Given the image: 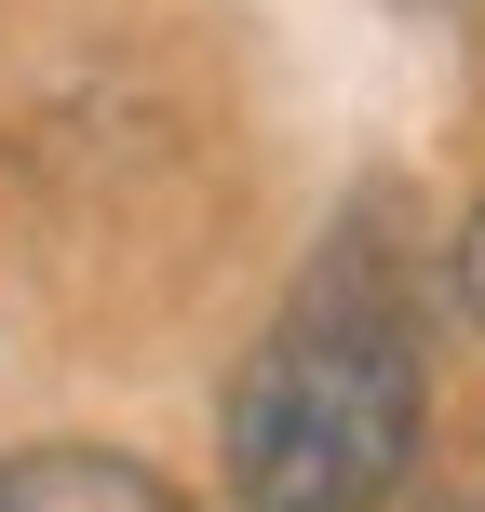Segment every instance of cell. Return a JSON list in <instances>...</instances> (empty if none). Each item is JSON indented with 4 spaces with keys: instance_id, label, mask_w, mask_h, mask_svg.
<instances>
[{
    "instance_id": "1",
    "label": "cell",
    "mask_w": 485,
    "mask_h": 512,
    "mask_svg": "<svg viewBox=\"0 0 485 512\" xmlns=\"http://www.w3.org/2000/svg\"><path fill=\"white\" fill-rule=\"evenodd\" d=\"M432 432V351L391 283L324 270L270 337L230 364L216 472L243 512H378Z\"/></svg>"
},
{
    "instance_id": "2",
    "label": "cell",
    "mask_w": 485,
    "mask_h": 512,
    "mask_svg": "<svg viewBox=\"0 0 485 512\" xmlns=\"http://www.w3.org/2000/svg\"><path fill=\"white\" fill-rule=\"evenodd\" d=\"M0 512H203L162 459H135V445H0Z\"/></svg>"
},
{
    "instance_id": "3",
    "label": "cell",
    "mask_w": 485,
    "mask_h": 512,
    "mask_svg": "<svg viewBox=\"0 0 485 512\" xmlns=\"http://www.w3.org/2000/svg\"><path fill=\"white\" fill-rule=\"evenodd\" d=\"M459 297H472V324H485V216L459 230Z\"/></svg>"
}]
</instances>
